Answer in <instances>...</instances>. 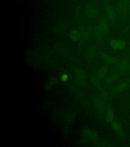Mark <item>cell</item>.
Instances as JSON below:
<instances>
[{
    "mask_svg": "<svg viewBox=\"0 0 130 147\" xmlns=\"http://www.w3.org/2000/svg\"><path fill=\"white\" fill-rule=\"evenodd\" d=\"M103 59L104 61L107 64H111L116 62L115 58L108 55H103Z\"/></svg>",
    "mask_w": 130,
    "mask_h": 147,
    "instance_id": "obj_4",
    "label": "cell"
},
{
    "mask_svg": "<svg viewBox=\"0 0 130 147\" xmlns=\"http://www.w3.org/2000/svg\"><path fill=\"white\" fill-rule=\"evenodd\" d=\"M128 62L126 60H123L122 61L121 63L119 64V71H123L125 70H126L127 67H128Z\"/></svg>",
    "mask_w": 130,
    "mask_h": 147,
    "instance_id": "obj_8",
    "label": "cell"
},
{
    "mask_svg": "<svg viewBox=\"0 0 130 147\" xmlns=\"http://www.w3.org/2000/svg\"><path fill=\"white\" fill-rule=\"evenodd\" d=\"M128 83L127 82H123L121 83L118 85L116 90H117V92H123L124 90H126L127 87H128Z\"/></svg>",
    "mask_w": 130,
    "mask_h": 147,
    "instance_id": "obj_7",
    "label": "cell"
},
{
    "mask_svg": "<svg viewBox=\"0 0 130 147\" xmlns=\"http://www.w3.org/2000/svg\"><path fill=\"white\" fill-rule=\"evenodd\" d=\"M110 46L114 50H123L125 48L126 44L123 40L112 39L110 41Z\"/></svg>",
    "mask_w": 130,
    "mask_h": 147,
    "instance_id": "obj_1",
    "label": "cell"
},
{
    "mask_svg": "<svg viewBox=\"0 0 130 147\" xmlns=\"http://www.w3.org/2000/svg\"><path fill=\"white\" fill-rule=\"evenodd\" d=\"M91 83L95 86H99V81L95 77H92L91 78Z\"/></svg>",
    "mask_w": 130,
    "mask_h": 147,
    "instance_id": "obj_15",
    "label": "cell"
},
{
    "mask_svg": "<svg viewBox=\"0 0 130 147\" xmlns=\"http://www.w3.org/2000/svg\"><path fill=\"white\" fill-rule=\"evenodd\" d=\"M58 82V80H57V79L55 77H53V78H51L50 80H49V83H50L51 85H56Z\"/></svg>",
    "mask_w": 130,
    "mask_h": 147,
    "instance_id": "obj_14",
    "label": "cell"
},
{
    "mask_svg": "<svg viewBox=\"0 0 130 147\" xmlns=\"http://www.w3.org/2000/svg\"><path fill=\"white\" fill-rule=\"evenodd\" d=\"M111 127L113 130L115 132H117L119 129V124H117L116 122H113Z\"/></svg>",
    "mask_w": 130,
    "mask_h": 147,
    "instance_id": "obj_13",
    "label": "cell"
},
{
    "mask_svg": "<svg viewBox=\"0 0 130 147\" xmlns=\"http://www.w3.org/2000/svg\"><path fill=\"white\" fill-rule=\"evenodd\" d=\"M99 29L101 32H107L108 30V25L107 23L104 20L101 21L99 25Z\"/></svg>",
    "mask_w": 130,
    "mask_h": 147,
    "instance_id": "obj_6",
    "label": "cell"
},
{
    "mask_svg": "<svg viewBox=\"0 0 130 147\" xmlns=\"http://www.w3.org/2000/svg\"><path fill=\"white\" fill-rule=\"evenodd\" d=\"M113 113L111 110H109L108 111L106 117V121L108 123L112 122L113 119Z\"/></svg>",
    "mask_w": 130,
    "mask_h": 147,
    "instance_id": "obj_10",
    "label": "cell"
},
{
    "mask_svg": "<svg viewBox=\"0 0 130 147\" xmlns=\"http://www.w3.org/2000/svg\"><path fill=\"white\" fill-rule=\"evenodd\" d=\"M45 88L47 90H50L52 88V85L50 84V83H46L45 85Z\"/></svg>",
    "mask_w": 130,
    "mask_h": 147,
    "instance_id": "obj_16",
    "label": "cell"
},
{
    "mask_svg": "<svg viewBox=\"0 0 130 147\" xmlns=\"http://www.w3.org/2000/svg\"><path fill=\"white\" fill-rule=\"evenodd\" d=\"M117 78H118V75L117 74H112L108 78L107 82L110 84H112L115 82V81L117 80Z\"/></svg>",
    "mask_w": 130,
    "mask_h": 147,
    "instance_id": "obj_9",
    "label": "cell"
},
{
    "mask_svg": "<svg viewBox=\"0 0 130 147\" xmlns=\"http://www.w3.org/2000/svg\"><path fill=\"white\" fill-rule=\"evenodd\" d=\"M75 73L76 75L80 78H85L86 77V75H85V71H83L80 69H77Z\"/></svg>",
    "mask_w": 130,
    "mask_h": 147,
    "instance_id": "obj_11",
    "label": "cell"
},
{
    "mask_svg": "<svg viewBox=\"0 0 130 147\" xmlns=\"http://www.w3.org/2000/svg\"><path fill=\"white\" fill-rule=\"evenodd\" d=\"M69 37L72 40L76 41L79 38V33L77 30H72L69 34Z\"/></svg>",
    "mask_w": 130,
    "mask_h": 147,
    "instance_id": "obj_5",
    "label": "cell"
},
{
    "mask_svg": "<svg viewBox=\"0 0 130 147\" xmlns=\"http://www.w3.org/2000/svg\"><path fill=\"white\" fill-rule=\"evenodd\" d=\"M108 69L106 67H104L102 69H100V70L99 71L98 75L100 77H102L103 76H105L106 74L107 73Z\"/></svg>",
    "mask_w": 130,
    "mask_h": 147,
    "instance_id": "obj_12",
    "label": "cell"
},
{
    "mask_svg": "<svg viewBox=\"0 0 130 147\" xmlns=\"http://www.w3.org/2000/svg\"><path fill=\"white\" fill-rule=\"evenodd\" d=\"M105 9L107 13L108 16L110 20L111 21H115V14L114 12V10L109 4L106 5Z\"/></svg>",
    "mask_w": 130,
    "mask_h": 147,
    "instance_id": "obj_3",
    "label": "cell"
},
{
    "mask_svg": "<svg viewBox=\"0 0 130 147\" xmlns=\"http://www.w3.org/2000/svg\"><path fill=\"white\" fill-rule=\"evenodd\" d=\"M85 11L87 16L89 18H95L98 14L97 9L95 6L92 5H89L87 6Z\"/></svg>",
    "mask_w": 130,
    "mask_h": 147,
    "instance_id": "obj_2",
    "label": "cell"
}]
</instances>
